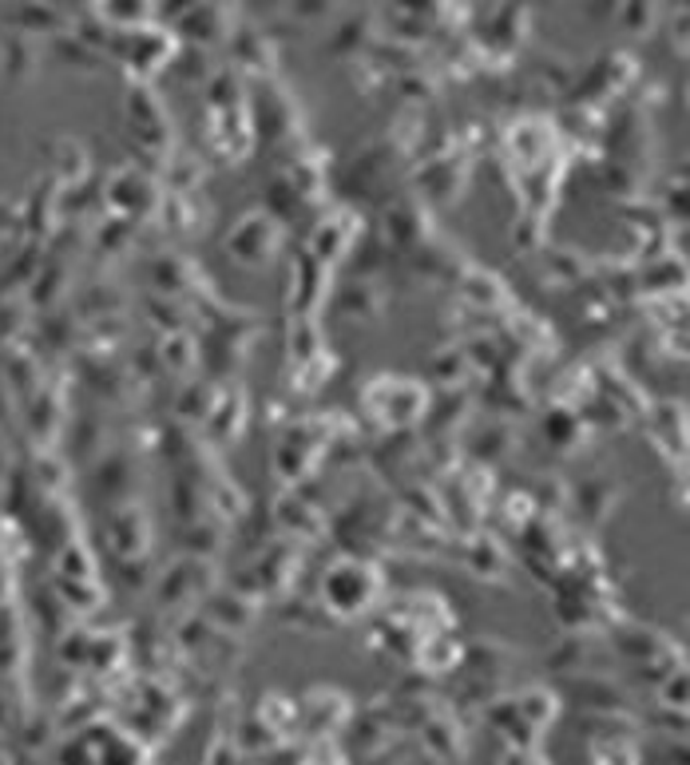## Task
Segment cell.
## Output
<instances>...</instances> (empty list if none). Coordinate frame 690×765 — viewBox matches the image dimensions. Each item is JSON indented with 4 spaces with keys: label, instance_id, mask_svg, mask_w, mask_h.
<instances>
[{
    "label": "cell",
    "instance_id": "6da1fadb",
    "mask_svg": "<svg viewBox=\"0 0 690 765\" xmlns=\"http://www.w3.org/2000/svg\"><path fill=\"white\" fill-rule=\"evenodd\" d=\"M116 4V16H120L123 24H135V21H143L147 16V0H111Z\"/></svg>",
    "mask_w": 690,
    "mask_h": 765
}]
</instances>
